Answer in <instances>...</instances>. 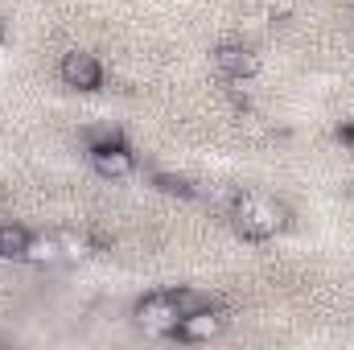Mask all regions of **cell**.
Segmentation results:
<instances>
[{"label":"cell","instance_id":"obj_1","mask_svg":"<svg viewBox=\"0 0 354 350\" xmlns=\"http://www.w3.org/2000/svg\"><path fill=\"white\" fill-rule=\"evenodd\" d=\"M231 223L235 235L248 243H268L288 227V206L280 198H272L264 190H243L231 198Z\"/></svg>","mask_w":354,"mask_h":350},{"label":"cell","instance_id":"obj_2","mask_svg":"<svg viewBox=\"0 0 354 350\" xmlns=\"http://www.w3.org/2000/svg\"><path fill=\"white\" fill-rule=\"evenodd\" d=\"M87 165L103 181H128L136 174V153L124 145L120 128H95L87 132Z\"/></svg>","mask_w":354,"mask_h":350},{"label":"cell","instance_id":"obj_3","mask_svg":"<svg viewBox=\"0 0 354 350\" xmlns=\"http://www.w3.org/2000/svg\"><path fill=\"white\" fill-rule=\"evenodd\" d=\"M177 317H181V309H177L174 288H161V293H145V297L132 305V322H136L145 334H153V338H174Z\"/></svg>","mask_w":354,"mask_h":350},{"label":"cell","instance_id":"obj_4","mask_svg":"<svg viewBox=\"0 0 354 350\" xmlns=\"http://www.w3.org/2000/svg\"><path fill=\"white\" fill-rule=\"evenodd\" d=\"M227 326H231V317H227V309L214 301V305H206V309L181 313V317H177L174 338H177V342L198 347V342H214V338H223V334H227Z\"/></svg>","mask_w":354,"mask_h":350},{"label":"cell","instance_id":"obj_5","mask_svg":"<svg viewBox=\"0 0 354 350\" xmlns=\"http://www.w3.org/2000/svg\"><path fill=\"white\" fill-rule=\"evenodd\" d=\"M214 71H218L227 83H252V79L264 71V62H260L256 46H248V42H223V46L214 50Z\"/></svg>","mask_w":354,"mask_h":350},{"label":"cell","instance_id":"obj_6","mask_svg":"<svg viewBox=\"0 0 354 350\" xmlns=\"http://www.w3.org/2000/svg\"><path fill=\"white\" fill-rule=\"evenodd\" d=\"M58 79L71 91H99L103 87V62L91 50H66L58 62Z\"/></svg>","mask_w":354,"mask_h":350},{"label":"cell","instance_id":"obj_7","mask_svg":"<svg viewBox=\"0 0 354 350\" xmlns=\"http://www.w3.org/2000/svg\"><path fill=\"white\" fill-rule=\"evenodd\" d=\"M62 243L58 235H29V248H25V264H62Z\"/></svg>","mask_w":354,"mask_h":350},{"label":"cell","instance_id":"obj_8","mask_svg":"<svg viewBox=\"0 0 354 350\" xmlns=\"http://www.w3.org/2000/svg\"><path fill=\"white\" fill-rule=\"evenodd\" d=\"M29 248V231L17 223H0V260H25Z\"/></svg>","mask_w":354,"mask_h":350},{"label":"cell","instance_id":"obj_9","mask_svg":"<svg viewBox=\"0 0 354 350\" xmlns=\"http://www.w3.org/2000/svg\"><path fill=\"white\" fill-rule=\"evenodd\" d=\"M58 243H62V256L66 260H87L91 252H95V239L91 235H75V231H62Z\"/></svg>","mask_w":354,"mask_h":350},{"label":"cell","instance_id":"obj_10","mask_svg":"<svg viewBox=\"0 0 354 350\" xmlns=\"http://www.w3.org/2000/svg\"><path fill=\"white\" fill-rule=\"evenodd\" d=\"M153 185L161 190V194H177V198H194L198 190H194V181L181 174H153Z\"/></svg>","mask_w":354,"mask_h":350},{"label":"cell","instance_id":"obj_11","mask_svg":"<svg viewBox=\"0 0 354 350\" xmlns=\"http://www.w3.org/2000/svg\"><path fill=\"white\" fill-rule=\"evenodd\" d=\"M174 297H177V309H181V313H194V309H206V305H214V297H210V293H202V288H189V284L174 288Z\"/></svg>","mask_w":354,"mask_h":350},{"label":"cell","instance_id":"obj_12","mask_svg":"<svg viewBox=\"0 0 354 350\" xmlns=\"http://www.w3.org/2000/svg\"><path fill=\"white\" fill-rule=\"evenodd\" d=\"M256 4L264 8V12L272 17V21H284V17L292 12V0H256Z\"/></svg>","mask_w":354,"mask_h":350},{"label":"cell","instance_id":"obj_13","mask_svg":"<svg viewBox=\"0 0 354 350\" xmlns=\"http://www.w3.org/2000/svg\"><path fill=\"white\" fill-rule=\"evenodd\" d=\"M338 136H342V145H346V149H351V153H354V124H346V128H342Z\"/></svg>","mask_w":354,"mask_h":350},{"label":"cell","instance_id":"obj_14","mask_svg":"<svg viewBox=\"0 0 354 350\" xmlns=\"http://www.w3.org/2000/svg\"><path fill=\"white\" fill-rule=\"evenodd\" d=\"M4 37H8V29H4V21H0V46H4Z\"/></svg>","mask_w":354,"mask_h":350}]
</instances>
